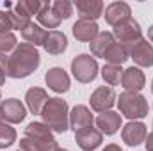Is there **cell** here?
<instances>
[{
    "instance_id": "2",
    "label": "cell",
    "mask_w": 153,
    "mask_h": 151,
    "mask_svg": "<svg viewBox=\"0 0 153 151\" xmlns=\"http://www.w3.org/2000/svg\"><path fill=\"white\" fill-rule=\"evenodd\" d=\"M43 123L55 133H64L70 128V107L66 103V100L55 96V98H48L43 112Z\"/></svg>"
},
{
    "instance_id": "23",
    "label": "cell",
    "mask_w": 153,
    "mask_h": 151,
    "mask_svg": "<svg viewBox=\"0 0 153 151\" xmlns=\"http://www.w3.org/2000/svg\"><path fill=\"white\" fill-rule=\"evenodd\" d=\"M103 59L107 61V64L121 66V64H125V62L130 59V46L121 44V43H117V41H116L114 44L109 48V52L105 53V57H103Z\"/></svg>"
},
{
    "instance_id": "1",
    "label": "cell",
    "mask_w": 153,
    "mask_h": 151,
    "mask_svg": "<svg viewBox=\"0 0 153 151\" xmlns=\"http://www.w3.org/2000/svg\"><path fill=\"white\" fill-rule=\"evenodd\" d=\"M41 64V55L38 48L29 43H20L9 55L7 76L11 78H27L32 75Z\"/></svg>"
},
{
    "instance_id": "17",
    "label": "cell",
    "mask_w": 153,
    "mask_h": 151,
    "mask_svg": "<svg viewBox=\"0 0 153 151\" xmlns=\"http://www.w3.org/2000/svg\"><path fill=\"white\" fill-rule=\"evenodd\" d=\"M73 36L76 41L80 43H93L94 38L100 34V29H98V23L96 21H89V20H76L73 23V29H71Z\"/></svg>"
},
{
    "instance_id": "14",
    "label": "cell",
    "mask_w": 153,
    "mask_h": 151,
    "mask_svg": "<svg viewBox=\"0 0 153 151\" xmlns=\"http://www.w3.org/2000/svg\"><path fill=\"white\" fill-rule=\"evenodd\" d=\"M105 21L111 25V27H116L119 23H123L125 20L132 18V9L126 2H112L105 7Z\"/></svg>"
},
{
    "instance_id": "40",
    "label": "cell",
    "mask_w": 153,
    "mask_h": 151,
    "mask_svg": "<svg viewBox=\"0 0 153 151\" xmlns=\"http://www.w3.org/2000/svg\"><path fill=\"white\" fill-rule=\"evenodd\" d=\"M0 98H2V94H0Z\"/></svg>"
},
{
    "instance_id": "31",
    "label": "cell",
    "mask_w": 153,
    "mask_h": 151,
    "mask_svg": "<svg viewBox=\"0 0 153 151\" xmlns=\"http://www.w3.org/2000/svg\"><path fill=\"white\" fill-rule=\"evenodd\" d=\"M13 25H11V18H9V11H0V32H11Z\"/></svg>"
},
{
    "instance_id": "28",
    "label": "cell",
    "mask_w": 153,
    "mask_h": 151,
    "mask_svg": "<svg viewBox=\"0 0 153 151\" xmlns=\"http://www.w3.org/2000/svg\"><path fill=\"white\" fill-rule=\"evenodd\" d=\"M16 142V130L11 126V124H5L2 123L0 124V150L4 148H9Z\"/></svg>"
},
{
    "instance_id": "8",
    "label": "cell",
    "mask_w": 153,
    "mask_h": 151,
    "mask_svg": "<svg viewBox=\"0 0 153 151\" xmlns=\"http://www.w3.org/2000/svg\"><path fill=\"white\" fill-rule=\"evenodd\" d=\"M146 135H148V128L141 121H128L121 128V139L130 148H137L139 144H143L146 141Z\"/></svg>"
},
{
    "instance_id": "18",
    "label": "cell",
    "mask_w": 153,
    "mask_h": 151,
    "mask_svg": "<svg viewBox=\"0 0 153 151\" xmlns=\"http://www.w3.org/2000/svg\"><path fill=\"white\" fill-rule=\"evenodd\" d=\"M93 123H94V115L91 114L89 107L75 105L70 110V128H73L75 132L82 130V128H87V126H93Z\"/></svg>"
},
{
    "instance_id": "16",
    "label": "cell",
    "mask_w": 153,
    "mask_h": 151,
    "mask_svg": "<svg viewBox=\"0 0 153 151\" xmlns=\"http://www.w3.org/2000/svg\"><path fill=\"white\" fill-rule=\"evenodd\" d=\"M98 130L103 133V135H114L116 132L121 128L123 121H121V114L114 112V110H107V112L98 114V117L94 119Z\"/></svg>"
},
{
    "instance_id": "33",
    "label": "cell",
    "mask_w": 153,
    "mask_h": 151,
    "mask_svg": "<svg viewBox=\"0 0 153 151\" xmlns=\"http://www.w3.org/2000/svg\"><path fill=\"white\" fill-rule=\"evenodd\" d=\"M20 151H45L43 148H39L36 142H32L30 139H27V137H23L22 141H20Z\"/></svg>"
},
{
    "instance_id": "30",
    "label": "cell",
    "mask_w": 153,
    "mask_h": 151,
    "mask_svg": "<svg viewBox=\"0 0 153 151\" xmlns=\"http://www.w3.org/2000/svg\"><path fill=\"white\" fill-rule=\"evenodd\" d=\"M9 18H11V25H13V30H23L32 20L29 18V16H23V14H20V13H16V11H13V9H9Z\"/></svg>"
},
{
    "instance_id": "39",
    "label": "cell",
    "mask_w": 153,
    "mask_h": 151,
    "mask_svg": "<svg viewBox=\"0 0 153 151\" xmlns=\"http://www.w3.org/2000/svg\"><path fill=\"white\" fill-rule=\"evenodd\" d=\"M152 93H153V80H152Z\"/></svg>"
},
{
    "instance_id": "21",
    "label": "cell",
    "mask_w": 153,
    "mask_h": 151,
    "mask_svg": "<svg viewBox=\"0 0 153 151\" xmlns=\"http://www.w3.org/2000/svg\"><path fill=\"white\" fill-rule=\"evenodd\" d=\"M116 43L114 36H112V32H100L93 43H89L91 44V55L96 59V57H100V59H103L105 57V53L109 52V48L112 46Z\"/></svg>"
},
{
    "instance_id": "37",
    "label": "cell",
    "mask_w": 153,
    "mask_h": 151,
    "mask_svg": "<svg viewBox=\"0 0 153 151\" xmlns=\"http://www.w3.org/2000/svg\"><path fill=\"white\" fill-rule=\"evenodd\" d=\"M2 121H4V115H2V107H0V124H2Z\"/></svg>"
},
{
    "instance_id": "41",
    "label": "cell",
    "mask_w": 153,
    "mask_h": 151,
    "mask_svg": "<svg viewBox=\"0 0 153 151\" xmlns=\"http://www.w3.org/2000/svg\"><path fill=\"white\" fill-rule=\"evenodd\" d=\"M18 151H20V150H18Z\"/></svg>"
},
{
    "instance_id": "13",
    "label": "cell",
    "mask_w": 153,
    "mask_h": 151,
    "mask_svg": "<svg viewBox=\"0 0 153 151\" xmlns=\"http://www.w3.org/2000/svg\"><path fill=\"white\" fill-rule=\"evenodd\" d=\"M121 85L128 93H141L144 89V85H146V76L141 71V68H137V66L126 68V70H123Z\"/></svg>"
},
{
    "instance_id": "35",
    "label": "cell",
    "mask_w": 153,
    "mask_h": 151,
    "mask_svg": "<svg viewBox=\"0 0 153 151\" xmlns=\"http://www.w3.org/2000/svg\"><path fill=\"white\" fill-rule=\"evenodd\" d=\"M102 151H123V150H121L117 144H109V146H105Z\"/></svg>"
},
{
    "instance_id": "24",
    "label": "cell",
    "mask_w": 153,
    "mask_h": 151,
    "mask_svg": "<svg viewBox=\"0 0 153 151\" xmlns=\"http://www.w3.org/2000/svg\"><path fill=\"white\" fill-rule=\"evenodd\" d=\"M36 16H38V23L43 29H52V30H55V29L61 25V20L55 16V13H53L50 2L41 4V9H39V13Z\"/></svg>"
},
{
    "instance_id": "6",
    "label": "cell",
    "mask_w": 153,
    "mask_h": 151,
    "mask_svg": "<svg viewBox=\"0 0 153 151\" xmlns=\"http://www.w3.org/2000/svg\"><path fill=\"white\" fill-rule=\"evenodd\" d=\"M112 36H114V39L117 43L132 46L134 43H137L139 39H143V29H141V25L134 18H128L123 23L116 25L114 30H112Z\"/></svg>"
},
{
    "instance_id": "22",
    "label": "cell",
    "mask_w": 153,
    "mask_h": 151,
    "mask_svg": "<svg viewBox=\"0 0 153 151\" xmlns=\"http://www.w3.org/2000/svg\"><path fill=\"white\" fill-rule=\"evenodd\" d=\"M46 34H48V30H45L39 23H34V21H30L23 30H22V38L25 39V43H29V44H32V46H43V43H45V39H46Z\"/></svg>"
},
{
    "instance_id": "15",
    "label": "cell",
    "mask_w": 153,
    "mask_h": 151,
    "mask_svg": "<svg viewBox=\"0 0 153 151\" xmlns=\"http://www.w3.org/2000/svg\"><path fill=\"white\" fill-rule=\"evenodd\" d=\"M78 13V20L96 21L103 14V2L102 0H75L73 4Z\"/></svg>"
},
{
    "instance_id": "3",
    "label": "cell",
    "mask_w": 153,
    "mask_h": 151,
    "mask_svg": "<svg viewBox=\"0 0 153 151\" xmlns=\"http://www.w3.org/2000/svg\"><path fill=\"white\" fill-rule=\"evenodd\" d=\"M116 101H117L119 112L123 114L126 119H130V121H137V119L146 117L148 110H150L148 100L143 94H139V93H128V91H125V93L119 94V98Z\"/></svg>"
},
{
    "instance_id": "25",
    "label": "cell",
    "mask_w": 153,
    "mask_h": 151,
    "mask_svg": "<svg viewBox=\"0 0 153 151\" xmlns=\"http://www.w3.org/2000/svg\"><path fill=\"white\" fill-rule=\"evenodd\" d=\"M39 9H41V2H38V0H20L13 5V11L20 13L23 16H29V18L38 14Z\"/></svg>"
},
{
    "instance_id": "26",
    "label": "cell",
    "mask_w": 153,
    "mask_h": 151,
    "mask_svg": "<svg viewBox=\"0 0 153 151\" xmlns=\"http://www.w3.org/2000/svg\"><path fill=\"white\" fill-rule=\"evenodd\" d=\"M121 76H123V70L121 66H114V64H105L102 68V78L111 85H119L121 84Z\"/></svg>"
},
{
    "instance_id": "20",
    "label": "cell",
    "mask_w": 153,
    "mask_h": 151,
    "mask_svg": "<svg viewBox=\"0 0 153 151\" xmlns=\"http://www.w3.org/2000/svg\"><path fill=\"white\" fill-rule=\"evenodd\" d=\"M46 101H48V93L43 87H30L25 93V105L32 114H39L41 115Z\"/></svg>"
},
{
    "instance_id": "34",
    "label": "cell",
    "mask_w": 153,
    "mask_h": 151,
    "mask_svg": "<svg viewBox=\"0 0 153 151\" xmlns=\"http://www.w3.org/2000/svg\"><path fill=\"white\" fill-rule=\"evenodd\" d=\"M144 146H146V151H153V132L146 135V141H144Z\"/></svg>"
},
{
    "instance_id": "36",
    "label": "cell",
    "mask_w": 153,
    "mask_h": 151,
    "mask_svg": "<svg viewBox=\"0 0 153 151\" xmlns=\"http://www.w3.org/2000/svg\"><path fill=\"white\" fill-rule=\"evenodd\" d=\"M148 41H150V43L153 44V25L150 27V29H148Z\"/></svg>"
},
{
    "instance_id": "29",
    "label": "cell",
    "mask_w": 153,
    "mask_h": 151,
    "mask_svg": "<svg viewBox=\"0 0 153 151\" xmlns=\"http://www.w3.org/2000/svg\"><path fill=\"white\" fill-rule=\"evenodd\" d=\"M18 46V39L13 32H0V53H9Z\"/></svg>"
},
{
    "instance_id": "32",
    "label": "cell",
    "mask_w": 153,
    "mask_h": 151,
    "mask_svg": "<svg viewBox=\"0 0 153 151\" xmlns=\"http://www.w3.org/2000/svg\"><path fill=\"white\" fill-rule=\"evenodd\" d=\"M7 64H9V55L0 53V85L5 84V76H7Z\"/></svg>"
},
{
    "instance_id": "10",
    "label": "cell",
    "mask_w": 153,
    "mask_h": 151,
    "mask_svg": "<svg viewBox=\"0 0 153 151\" xmlns=\"http://www.w3.org/2000/svg\"><path fill=\"white\" fill-rule=\"evenodd\" d=\"M45 82L48 85V89H52L53 93L57 94H62V93H68L70 87H71V80L66 70L55 66V68H50L45 75Z\"/></svg>"
},
{
    "instance_id": "9",
    "label": "cell",
    "mask_w": 153,
    "mask_h": 151,
    "mask_svg": "<svg viewBox=\"0 0 153 151\" xmlns=\"http://www.w3.org/2000/svg\"><path fill=\"white\" fill-rule=\"evenodd\" d=\"M130 59L137 64V68H152L153 66V44L148 39H139L130 46Z\"/></svg>"
},
{
    "instance_id": "7",
    "label": "cell",
    "mask_w": 153,
    "mask_h": 151,
    "mask_svg": "<svg viewBox=\"0 0 153 151\" xmlns=\"http://www.w3.org/2000/svg\"><path fill=\"white\" fill-rule=\"evenodd\" d=\"M116 100H117V96H116L114 89L109 87V85H102V87L93 91V94L89 98V105H91V109L94 112L102 114V112L111 110L114 107Z\"/></svg>"
},
{
    "instance_id": "38",
    "label": "cell",
    "mask_w": 153,
    "mask_h": 151,
    "mask_svg": "<svg viewBox=\"0 0 153 151\" xmlns=\"http://www.w3.org/2000/svg\"><path fill=\"white\" fill-rule=\"evenodd\" d=\"M55 151H68V150H64V148H57Z\"/></svg>"
},
{
    "instance_id": "5",
    "label": "cell",
    "mask_w": 153,
    "mask_h": 151,
    "mask_svg": "<svg viewBox=\"0 0 153 151\" xmlns=\"http://www.w3.org/2000/svg\"><path fill=\"white\" fill-rule=\"evenodd\" d=\"M25 137L30 139L32 142H36L39 148H43L45 151H55L59 146H57V141L53 139V133L52 130L41 121H32L27 124L25 128Z\"/></svg>"
},
{
    "instance_id": "4",
    "label": "cell",
    "mask_w": 153,
    "mask_h": 151,
    "mask_svg": "<svg viewBox=\"0 0 153 151\" xmlns=\"http://www.w3.org/2000/svg\"><path fill=\"white\" fill-rule=\"evenodd\" d=\"M98 62L91 53H78L71 61V73L80 84H91L98 76Z\"/></svg>"
},
{
    "instance_id": "27",
    "label": "cell",
    "mask_w": 153,
    "mask_h": 151,
    "mask_svg": "<svg viewBox=\"0 0 153 151\" xmlns=\"http://www.w3.org/2000/svg\"><path fill=\"white\" fill-rule=\"evenodd\" d=\"M52 9L61 21L71 18V14H73V4L70 0H55V2H52Z\"/></svg>"
},
{
    "instance_id": "12",
    "label": "cell",
    "mask_w": 153,
    "mask_h": 151,
    "mask_svg": "<svg viewBox=\"0 0 153 151\" xmlns=\"http://www.w3.org/2000/svg\"><path fill=\"white\" fill-rule=\"evenodd\" d=\"M2 115L4 119L9 123V124H16V123H22L27 115V107L16 100V98H7L2 101Z\"/></svg>"
},
{
    "instance_id": "19",
    "label": "cell",
    "mask_w": 153,
    "mask_h": 151,
    "mask_svg": "<svg viewBox=\"0 0 153 151\" xmlns=\"http://www.w3.org/2000/svg\"><path fill=\"white\" fill-rule=\"evenodd\" d=\"M43 48L50 55H61V53H64L66 48H68V38H66V34L61 32V30H48L46 39L43 43Z\"/></svg>"
},
{
    "instance_id": "11",
    "label": "cell",
    "mask_w": 153,
    "mask_h": 151,
    "mask_svg": "<svg viewBox=\"0 0 153 151\" xmlns=\"http://www.w3.org/2000/svg\"><path fill=\"white\" fill-rule=\"evenodd\" d=\"M75 141L82 151H94L103 142V133L94 126H87L75 132Z\"/></svg>"
}]
</instances>
